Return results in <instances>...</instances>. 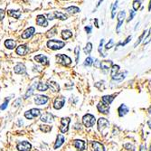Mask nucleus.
I'll use <instances>...</instances> for the list:
<instances>
[{
  "mask_svg": "<svg viewBox=\"0 0 151 151\" xmlns=\"http://www.w3.org/2000/svg\"><path fill=\"white\" fill-rule=\"evenodd\" d=\"M134 16H135V11L134 10H130V17L128 19V22H130V20H132L133 17H134Z\"/></svg>",
  "mask_w": 151,
  "mask_h": 151,
  "instance_id": "obj_48",
  "label": "nucleus"
},
{
  "mask_svg": "<svg viewBox=\"0 0 151 151\" xmlns=\"http://www.w3.org/2000/svg\"><path fill=\"white\" fill-rule=\"evenodd\" d=\"M36 88H37V84H36V82H34V83L32 84V86L28 89L27 92L26 93V96H24V97H26V99H27L28 97H30V96L34 93V90L36 89Z\"/></svg>",
  "mask_w": 151,
  "mask_h": 151,
  "instance_id": "obj_27",
  "label": "nucleus"
},
{
  "mask_svg": "<svg viewBox=\"0 0 151 151\" xmlns=\"http://www.w3.org/2000/svg\"><path fill=\"white\" fill-rule=\"evenodd\" d=\"M145 33H147V31H146V30H145V31L143 32V34H142L140 36V38H138V40H137V41L135 43V44H134V47H137L138 44H140L142 42V40H143V38H144V36H145Z\"/></svg>",
  "mask_w": 151,
  "mask_h": 151,
  "instance_id": "obj_40",
  "label": "nucleus"
},
{
  "mask_svg": "<svg viewBox=\"0 0 151 151\" xmlns=\"http://www.w3.org/2000/svg\"><path fill=\"white\" fill-rule=\"evenodd\" d=\"M36 24H38V26H40L46 27L48 26V21H47L45 16H44V15L37 16V17H36Z\"/></svg>",
  "mask_w": 151,
  "mask_h": 151,
  "instance_id": "obj_11",
  "label": "nucleus"
},
{
  "mask_svg": "<svg viewBox=\"0 0 151 151\" xmlns=\"http://www.w3.org/2000/svg\"><path fill=\"white\" fill-rule=\"evenodd\" d=\"M71 122L70 118H62L61 120V127L60 130L62 133H66L69 130V124Z\"/></svg>",
  "mask_w": 151,
  "mask_h": 151,
  "instance_id": "obj_6",
  "label": "nucleus"
},
{
  "mask_svg": "<svg viewBox=\"0 0 151 151\" xmlns=\"http://www.w3.org/2000/svg\"><path fill=\"white\" fill-rule=\"evenodd\" d=\"M114 100V95H105L102 97V103L106 104V105H109Z\"/></svg>",
  "mask_w": 151,
  "mask_h": 151,
  "instance_id": "obj_22",
  "label": "nucleus"
},
{
  "mask_svg": "<svg viewBox=\"0 0 151 151\" xmlns=\"http://www.w3.org/2000/svg\"><path fill=\"white\" fill-rule=\"evenodd\" d=\"M118 7V1H116L114 4L112 5V7H111V18H114L115 15H116V9Z\"/></svg>",
  "mask_w": 151,
  "mask_h": 151,
  "instance_id": "obj_36",
  "label": "nucleus"
},
{
  "mask_svg": "<svg viewBox=\"0 0 151 151\" xmlns=\"http://www.w3.org/2000/svg\"><path fill=\"white\" fill-rule=\"evenodd\" d=\"M5 17V11L3 9H0V21Z\"/></svg>",
  "mask_w": 151,
  "mask_h": 151,
  "instance_id": "obj_49",
  "label": "nucleus"
},
{
  "mask_svg": "<svg viewBox=\"0 0 151 151\" xmlns=\"http://www.w3.org/2000/svg\"><path fill=\"white\" fill-rule=\"evenodd\" d=\"M150 9H151V1L149 2V7H148V10L150 11Z\"/></svg>",
  "mask_w": 151,
  "mask_h": 151,
  "instance_id": "obj_55",
  "label": "nucleus"
},
{
  "mask_svg": "<svg viewBox=\"0 0 151 151\" xmlns=\"http://www.w3.org/2000/svg\"><path fill=\"white\" fill-rule=\"evenodd\" d=\"M111 65H113L111 61H102V62H100L99 67L102 68L103 71H105V70H108Z\"/></svg>",
  "mask_w": 151,
  "mask_h": 151,
  "instance_id": "obj_23",
  "label": "nucleus"
},
{
  "mask_svg": "<svg viewBox=\"0 0 151 151\" xmlns=\"http://www.w3.org/2000/svg\"><path fill=\"white\" fill-rule=\"evenodd\" d=\"M65 45V43L60 40H49L47 42V47L52 50H59Z\"/></svg>",
  "mask_w": 151,
  "mask_h": 151,
  "instance_id": "obj_1",
  "label": "nucleus"
},
{
  "mask_svg": "<svg viewBox=\"0 0 151 151\" xmlns=\"http://www.w3.org/2000/svg\"><path fill=\"white\" fill-rule=\"evenodd\" d=\"M65 11H67L68 13H72V14H75V13H79L81 11L79 7L77 6H69L67 8H65Z\"/></svg>",
  "mask_w": 151,
  "mask_h": 151,
  "instance_id": "obj_32",
  "label": "nucleus"
},
{
  "mask_svg": "<svg viewBox=\"0 0 151 151\" xmlns=\"http://www.w3.org/2000/svg\"><path fill=\"white\" fill-rule=\"evenodd\" d=\"M119 70H120V66H119V65H116V64H113V65H112V67H111V72H110V76H111V78H112V77H114L115 75L118 73Z\"/></svg>",
  "mask_w": 151,
  "mask_h": 151,
  "instance_id": "obj_33",
  "label": "nucleus"
},
{
  "mask_svg": "<svg viewBox=\"0 0 151 151\" xmlns=\"http://www.w3.org/2000/svg\"><path fill=\"white\" fill-rule=\"evenodd\" d=\"M125 17H126V13H125V11H124V10L120 11V13L118 14V24H117V27H116L117 32L120 31V27H121V26H122V24H123V22H124Z\"/></svg>",
  "mask_w": 151,
  "mask_h": 151,
  "instance_id": "obj_10",
  "label": "nucleus"
},
{
  "mask_svg": "<svg viewBox=\"0 0 151 151\" xmlns=\"http://www.w3.org/2000/svg\"><path fill=\"white\" fill-rule=\"evenodd\" d=\"M147 111H148V113H151V106L148 108V109H147Z\"/></svg>",
  "mask_w": 151,
  "mask_h": 151,
  "instance_id": "obj_54",
  "label": "nucleus"
},
{
  "mask_svg": "<svg viewBox=\"0 0 151 151\" xmlns=\"http://www.w3.org/2000/svg\"><path fill=\"white\" fill-rule=\"evenodd\" d=\"M124 147H125L126 149L130 150V151H134V150H135V147H134V146H133L132 144H130V143H127V144H125V145H124Z\"/></svg>",
  "mask_w": 151,
  "mask_h": 151,
  "instance_id": "obj_41",
  "label": "nucleus"
},
{
  "mask_svg": "<svg viewBox=\"0 0 151 151\" xmlns=\"http://www.w3.org/2000/svg\"><path fill=\"white\" fill-rule=\"evenodd\" d=\"M95 121H96L95 117L93 115H92V114H89V113H88V114H85L82 117V123L87 128L92 127V126L95 124Z\"/></svg>",
  "mask_w": 151,
  "mask_h": 151,
  "instance_id": "obj_3",
  "label": "nucleus"
},
{
  "mask_svg": "<svg viewBox=\"0 0 151 151\" xmlns=\"http://www.w3.org/2000/svg\"><path fill=\"white\" fill-rule=\"evenodd\" d=\"M16 54L18 55H22V56L23 55H26V53L28 52V48H27V46L26 44H21V45H19L16 48Z\"/></svg>",
  "mask_w": 151,
  "mask_h": 151,
  "instance_id": "obj_16",
  "label": "nucleus"
},
{
  "mask_svg": "<svg viewBox=\"0 0 151 151\" xmlns=\"http://www.w3.org/2000/svg\"><path fill=\"white\" fill-rule=\"evenodd\" d=\"M34 61H36L37 62H39V64H48V59L44 54H38V55L34 56Z\"/></svg>",
  "mask_w": 151,
  "mask_h": 151,
  "instance_id": "obj_20",
  "label": "nucleus"
},
{
  "mask_svg": "<svg viewBox=\"0 0 151 151\" xmlns=\"http://www.w3.org/2000/svg\"><path fill=\"white\" fill-rule=\"evenodd\" d=\"M56 60L59 64H61L64 66H68L69 64H71V62H72V59L65 54H57Z\"/></svg>",
  "mask_w": 151,
  "mask_h": 151,
  "instance_id": "obj_5",
  "label": "nucleus"
},
{
  "mask_svg": "<svg viewBox=\"0 0 151 151\" xmlns=\"http://www.w3.org/2000/svg\"><path fill=\"white\" fill-rule=\"evenodd\" d=\"M8 100H9V99H6V102H5L1 106H0V109H1V110H4V109H6V107H7V105H8Z\"/></svg>",
  "mask_w": 151,
  "mask_h": 151,
  "instance_id": "obj_47",
  "label": "nucleus"
},
{
  "mask_svg": "<svg viewBox=\"0 0 151 151\" xmlns=\"http://www.w3.org/2000/svg\"><path fill=\"white\" fill-rule=\"evenodd\" d=\"M113 44H114V42H113V40H112V39H110V40H109V42L105 45V49H106V50L110 49V48L113 46Z\"/></svg>",
  "mask_w": 151,
  "mask_h": 151,
  "instance_id": "obj_45",
  "label": "nucleus"
},
{
  "mask_svg": "<svg viewBox=\"0 0 151 151\" xmlns=\"http://www.w3.org/2000/svg\"><path fill=\"white\" fill-rule=\"evenodd\" d=\"M74 53H75V56H76V64H78V62H79V54H80V48L78 46L75 47Z\"/></svg>",
  "mask_w": 151,
  "mask_h": 151,
  "instance_id": "obj_42",
  "label": "nucleus"
},
{
  "mask_svg": "<svg viewBox=\"0 0 151 151\" xmlns=\"http://www.w3.org/2000/svg\"><path fill=\"white\" fill-rule=\"evenodd\" d=\"M150 40H151V27L149 29V32H148V34L147 36V38L144 40V44H147L150 42Z\"/></svg>",
  "mask_w": 151,
  "mask_h": 151,
  "instance_id": "obj_44",
  "label": "nucleus"
},
{
  "mask_svg": "<svg viewBox=\"0 0 151 151\" xmlns=\"http://www.w3.org/2000/svg\"><path fill=\"white\" fill-rule=\"evenodd\" d=\"M147 124H148V127H149V128L151 129V120L147 121Z\"/></svg>",
  "mask_w": 151,
  "mask_h": 151,
  "instance_id": "obj_53",
  "label": "nucleus"
},
{
  "mask_svg": "<svg viewBox=\"0 0 151 151\" xmlns=\"http://www.w3.org/2000/svg\"><path fill=\"white\" fill-rule=\"evenodd\" d=\"M94 22H95V26L97 27V28H99V24H98V19L96 18V19H94Z\"/></svg>",
  "mask_w": 151,
  "mask_h": 151,
  "instance_id": "obj_52",
  "label": "nucleus"
},
{
  "mask_svg": "<svg viewBox=\"0 0 151 151\" xmlns=\"http://www.w3.org/2000/svg\"><path fill=\"white\" fill-rule=\"evenodd\" d=\"M8 15L12 17L18 19L21 16V12L19 10H8Z\"/></svg>",
  "mask_w": 151,
  "mask_h": 151,
  "instance_id": "obj_29",
  "label": "nucleus"
},
{
  "mask_svg": "<svg viewBox=\"0 0 151 151\" xmlns=\"http://www.w3.org/2000/svg\"><path fill=\"white\" fill-rule=\"evenodd\" d=\"M92 64H93L92 58V57H87L85 62H84V65L85 66H91V65H92Z\"/></svg>",
  "mask_w": 151,
  "mask_h": 151,
  "instance_id": "obj_38",
  "label": "nucleus"
},
{
  "mask_svg": "<svg viewBox=\"0 0 151 151\" xmlns=\"http://www.w3.org/2000/svg\"><path fill=\"white\" fill-rule=\"evenodd\" d=\"M129 112V108L125 104H121L118 109V113L120 117H124Z\"/></svg>",
  "mask_w": 151,
  "mask_h": 151,
  "instance_id": "obj_19",
  "label": "nucleus"
},
{
  "mask_svg": "<svg viewBox=\"0 0 151 151\" xmlns=\"http://www.w3.org/2000/svg\"><path fill=\"white\" fill-rule=\"evenodd\" d=\"M48 100H49V98L45 95H36L34 98V102L37 105H44L47 103Z\"/></svg>",
  "mask_w": 151,
  "mask_h": 151,
  "instance_id": "obj_9",
  "label": "nucleus"
},
{
  "mask_svg": "<svg viewBox=\"0 0 151 151\" xmlns=\"http://www.w3.org/2000/svg\"><path fill=\"white\" fill-rule=\"evenodd\" d=\"M48 87L51 89L54 92H60V86L58 83H56L55 82H51L48 84Z\"/></svg>",
  "mask_w": 151,
  "mask_h": 151,
  "instance_id": "obj_25",
  "label": "nucleus"
},
{
  "mask_svg": "<svg viewBox=\"0 0 151 151\" xmlns=\"http://www.w3.org/2000/svg\"><path fill=\"white\" fill-rule=\"evenodd\" d=\"M130 40H131V35H130V36H129L128 38L126 39V40H125V41H124L123 43H120V44H118V46H119V45L124 46V45H126V44H128V43H129V42H130Z\"/></svg>",
  "mask_w": 151,
  "mask_h": 151,
  "instance_id": "obj_46",
  "label": "nucleus"
},
{
  "mask_svg": "<svg viewBox=\"0 0 151 151\" xmlns=\"http://www.w3.org/2000/svg\"><path fill=\"white\" fill-rule=\"evenodd\" d=\"M35 33V29L34 27H29L27 29H26L24 31V33L22 34V38L23 39H28L30 37L33 36V34Z\"/></svg>",
  "mask_w": 151,
  "mask_h": 151,
  "instance_id": "obj_12",
  "label": "nucleus"
},
{
  "mask_svg": "<svg viewBox=\"0 0 151 151\" xmlns=\"http://www.w3.org/2000/svg\"><path fill=\"white\" fill-rule=\"evenodd\" d=\"M109 122L108 121V120H106L105 118H99L98 120V130L99 131L105 135V130L109 128Z\"/></svg>",
  "mask_w": 151,
  "mask_h": 151,
  "instance_id": "obj_2",
  "label": "nucleus"
},
{
  "mask_svg": "<svg viewBox=\"0 0 151 151\" xmlns=\"http://www.w3.org/2000/svg\"><path fill=\"white\" fill-rule=\"evenodd\" d=\"M41 114V110L39 109H31L24 112V117L27 120H33L34 118L39 117Z\"/></svg>",
  "mask_w": 151,
  "mask_h": 151,
  "instance_id": "obj_4",
  "label": "nucleus"
},
{
  "mask_svg": "<svg viewBox=\"0 0 151 151\" xmlns=\"http://www.w3.org/2000/svg\"><path fill=\"white\" fill-rule=\"evenodd\" d=\"M97 109L99 112L103 113V114H108L109 112V105H106L102 102H99L98 105H97Z\"/></svg>",
  "mask_w": 151,
  "mask_h": 151,
  "instance_id": "obj_15",
  "label": "nucleus"
},
{
  "mask_svg": "<svg viewBox=\"0 0 151 151\" xmlns=\"http://www.w3.org/2000/svg\"><path fill=\"white\" fill-rule=\"evenodd\" d=\"M72 36V33L70 30H62V39L67 40V39L71 38Z\"/></svg>",
  "mask_w": 151,
  "mask_h": 151,
  "instance_id": "obj_30",
  "label": "nucleus"
},
{
  "mask_svg": "<svg viewBox=\"0 0 151 151\" xmlns=\"http://www.w3.org/2000/svg\"><path fill=\"white\" fill-rule=\"evenodd\" d=\"M140 151H147V147H146V144H142L140 146Z\"/></svg>",
  "mask_w": 151,
  "mask_h": 151,
  "instance_id": "obj_51",
  "label": "nucleus"
},
{
  "mask_svg": "<svg viewBox=\"0 0 151 151\" xmlns=\"http://www.w3.org/2000/svg\"><path fill=\"white\" fill-rule=\"evenodd\" d=\"M92 43H88L84 48V53L86 54H90L91 52H92Z\"/></svg>",
  "mask_w": 151,
  "mask_h": 151,
  "instance_id": "obj_35",
  "label": "nucleus"
},
{
  "mask_svg": "<svg viewBox=\"0 0 151 151\" xmlns=\"http://www.w3.org/2000/svg\"><path fill=\"white\" fill-rule=\"evenodd\" d=\"M14 71L17 74H24V73H26V66H24L23 64H20V62H19V64H17L14 67Z\"/></svg>",
  "mask_w": 151,
  "mask_h": 151,
  "instance_id": "obj_17",
  "label": "nucleus"
},
{
  "mask_svg": "<svg viewBox=\"0 0 151 151\" xmlns=\"http://www.w3.org/2000/svg\"><path fill=\"white\" fill-rule=\"evenodd\" d=\"M40 130L44 132V133H48L52 130V127L51 126H48V125H41L40 126Z\"/></svg>",
  "mask_w": 151,
  "mask_h": 151,
  "instance_id": "obj_34",
  "label": "nucleus"
},
{
  "mask_svg": "<svg viewBox=\"0 0 151 151\" xmlns=\"http://www.w3.org/2000/svg\"><path fill=\"white\" fill-rule=\"evenodd\" d=\"M65 103V98L64 97H57L54 99V108L55 109H60L64 107Z\"/></svg>",
  "mask_w": 151,
  "mask_h": 151,
  "instance_id": "obj_8",
  "label": "nucleus"
},
{
  "mask_svg": "<svg viewBox=\"0 0 151 151\" xmlns=\"http://www.w3.org/2000/svg\"><path fill=\"white\" fill-rule=\"evenodd\" d=\"M92 151H105L104 146L98 141H92Z\"/></svg>",
  "mask_w": 151,
  "mask_h": 151,
  "instance_id": "obj_18",
  "label": "nucleus"
},
{
  "mask_svg": "<svg viewBox=\"0 0 151 151\" xmlns=\"http://www.w3.org/2000/svg\"><path fill=\"white\" fill-rule=\"evenodd\" d=\"M149 151H151V145H150V148H149Z\"/></svg>",
  "mask_w": 151,
  "mask_h": 151,
  "instance_id": "obj_56",
  "label": "nucleus"
},
{
  "mask_svg": "<svg viewBox=\"0 0 151 151\" xmlns=\"http://www.w3.org/2000/svg\"><path fill=\"white\" fill-rule=\"evenodd\" d=\"M55 34H56V28H55V27H53L51 30H49V31L47 32V34H46V36L48 37V38H50V37L54 36Z\"/></svg>",
  "mask_w": 151,
  "mask_h": 151,
  "instance_id": "obj_37",
  "label": "nucleus"
},
{
  "mask_svg": "<svg viewBox=\"0 0 151 151\" xmlns=\"http://www.w3.org/2000/svg\"><path fill=\"white\" fill-rule=\"evenodd\" d=\"M54 18H58L60 20H66L67 19V16L64 13H62V12L55 11L54 13Z\"/></svg>",
  "mask_w": 151,
  "mask_h": 151,
  "instance_id": "obj_31",
  "label": "nucleus"
},
{
  "mask_svg": "<svg viewBox=\"0 0 151 151\" xmlns=\"http://www.w3.org/2000/svg\"><path fill=\"white\" fill-rule=\"evenodd\" d=\"M16 148L19 151H30L32 148V145L28 141H22L16 145Z\"/></svg>",
  "mask_w": 151,
  "mask_h": 151,
  "instance_id": "obj_7",
  "label": "nucleus"
},
{
  "mask_svg": "<svg viewBox=\"0 0 151 151\" xmlns=\"http://www.w3.org/2000/svg\"><path fill=\"white\" fill-rule=\"evenodd\" d=\"M16 42L14 41L13 39H8V40H6V42H5V46L10 50L14 49L16 47Z\"/></svg>",
  "mask_w": 151,
  "mask_h": 151,
  "instance_id": "obj_24",
  "label": "nucleus"
},
{
  "mask_svg": "<svg viewBox=\"0 0 151 151\" xmlns=\"http://www.w3.org/2000/svg\"><path fill=\"white\" fill-rule=\"evenodd\" d=\"M40 120H41V121L45 122V123H51L54 121V116L50 112H45L41 116Z\"/></svg>",
  "mask_w": 151,
  "mask_h": 151,
  "instance_id": "obj_13",
  "label": "nucleus"
},
{
  "mask_svg": "<svg viewBox=\"0 0 151 151\" xmlns=\"http://www.w3.org/2000/svg\"><path fill=\"white\" fill-rule=\"evenodd\" d=\"M64 140H65V138H64V137L62 136V134H59L58 136H57V138H56V141H55V144H54V148L55 149H57V148H59L62 144L64 143Z\"/></svg>",
  "mask_w": 151,
  "mask_h": 151,
  "instance_id": "obj_21",
  "label": "nucleus"
},
{
  "mask_svg": "<svg viewBox=\"0 0 151 151\" xmlns=\"http://www.w3.org/2000/svg\"><path fill=\"white\" fill-rule=\"evenodd\" d=\"M126 74H127V72L117 73L114 77H112V80H114V81H118V82H120V81H122L123 79H125V77H126Z\"/></svg>",
  "mask_w": 151,
  "mask_h": 151,
  "instance_id": "obj_26",
  "label": "nucleus"
},
{
  "mask_svg": "<svg viewBox=\"0 0 151 151\" xmlns=\"http://www.w3.org/2000/svg\"><path fill=\"white\" fill-rule=\"evenodd\" d=\"M48 84L46 83H44V82H38V84H37V91L39 92H46L48 90Z\"/></svg>",
  "mask_w": 151,
  "mask_h": 151,
  "instance_id": "obj_28",
  "label": "nucleus"
},
{
  "mask_svg": "<svg viewBox=\"0 0 151 151\" xmlns=\"http://www.w3.org/2000/svg\"><path fill=\"white\" fill-rule=\"evenodd\" d=\"M73 147L79 151H83L85 149V142L81 140H75L73 141Z\"/></svg>",
  "mask_w": 151,
  "mask_h": 151,
  "instance_id": "obj_14",
  "label": "nucleus"
},
{
  "mask_svg": "<svg viewBox=\"0 0 151 151\" xmlns=\"http://www.w3.org/2000/svg\"><path fill=\"white\" fill-rule=\"evenodd\" d=\"M133 10L134 11H137L138 8L141 6V1H133Z\"/></svg>",
  "mask_w": 151,
  "mask_h": 151,
  "instance_id": "obj_39",
  "label": "nucleus"
},
{
  "mask_svg": "<svg viewBox=\"0 0 151 151\" xmlns=\"http://www.w3.org/2000/svg\"><path fill=\"white\" fill-rule=\"evenodd\" d=\"M92 27L91 26H85V31L87 32V34H91L92 33Z\"/></svg>",
  "mask_w": 151,
  "mask_h": 151,
  "instance_id": "obj_50",
  "label": "nucleus"
},
{
  "mask_svg": "<svg viewBox=\"0 0 151 151\" xmlns=\"http://www.w3.org/2000/svg\"><path fill=\"white\" fill-rule=\"evenodd\" d=\"M103 43H104V40L102 39V41H100V43H99V52L100 55L102 54V56H106V55L102 53V45H103Z\"/></svg>",
  "mask_w": 151,
  "mask_h": 151,
  "instance_id": "obj_43",
  "label": "nucleus"
}]
</instances>
